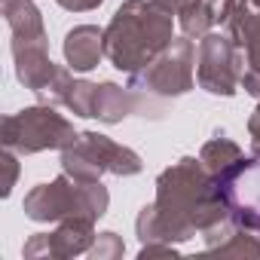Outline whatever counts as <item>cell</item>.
Returning a JSON list of instances; mask_svg holds the SVG:
<instances>
[{"instance_id":"1","label":"cell","mask_w":260,"mask_h":260,"mask_svg":"<svg viewBox=\"0 0 260 260\" xmlns=\"http://www.w3.org/2000/svg\"><path fill=\"white\" fill-rule=\"evenodd\" d=\"M236 205V184L211 178L199 159L184 156L156 178V202L141 208L135 230L141 245L187 242L196 233L233 217Z\"/></svg>"},{"instance_id":"2","label":"cell","mask_w":260,"mask_h":260,"mask_svg":"<svg viewBox=\"0 0 260 260\" xmlns=\"http://www.w3.org/2000/svg\"><path fill=\"white\" fill-rule=\"evenodd\" d=\"M172 16L153 0H125L104 28V55L116 71L138 74L175 37Z\"/></svg>"},{"instance_id":"3","label":"cell","mask_w":260,"mask_h":260,"mask_svg":"<svg viewBox=\"0 0 260 260\" xmlns=\"http://www.w3.org/2000/svg\"><path fill=\"white\" fill-rule=\"evenodd\" d=\"M110 205L107 187L101 181H74L71 175H58L49 184H37L25 196V214L31 220L49 223L64 217H92L98 220Z\"/></svg>"},{"instance_id":"4","label":"cell","mask_w":260,"mask_h":260,"mask_svg":"<svg viewBox=\"0 0 260 260\" xmlns=\"http://www.w3.org/2000/svg\"><path fill=\"white\" fill-rule=\"evenodd\" d=\"M0 138H4V147L16 150L19 156H31L43 150H64L80 135L61 113H55L52 104H34V107H25L7 116L4 128H0Z\"/></svg>"},{"instance_id":"5","label":"cell","mask_w":260,"mask_h":260,"mask_svg":"<svg viewBox=\"0 0 260 260\" xmlns=\"http://www.w3.org/2000/svg\"><path fill=\"white\" fill-rule=\"evenodd\" d=\"M196 77V52L190 37H175L147 68L128 74V89L147 98H178L193 89Z\"/></svg>"},{"instance_id":"6","label":"cell","mask_w":260,"mask_h":260,"mask_svg":"<svg viewBox=\"0 0 260 260\" xmlns=\"http://www.w3.org/2000/svg\"><path fill=\"white\" fill-rule=\"evenodd\" d=\"M242 58L245 52L230 40V34H214L208 31L199 40V52H196V80L205 92L211 95H236V89L242 86Z\"/></svg>"},{"instance_id":"7","label":"cell","mask_w":260,"mask_h":260,"mask_svg":"<svg viewBox=\"0 0 260 260\" xmlns=\"http://www.w3.org/2000/svg\"><path fill=\"white\" fill-rule=\"evenodd\" d=\"M95 245V220L92 217H64L58 220V230L52 233H34L25 242V257L37 260V257H77L86 254Z\"/></svg>"},{"instance_id":"8","label":"cell","mask_w":260,"mask_h":260,"mask_svg":"<svg viewBox=\"0 0 260 260\" xmlns=\"http://www.w3.org/2000/svg\"><path fill=\"white\" fill-rule=\"evenodd\" d=\"M199 162L205 166V172L223 184H236L248 169H251V159H245L242 147L236 141H230L226 135H214L211 141L202 144L199 150Z\"/></svg>"},{"instance_id":"9","label":"cell","mask_w":260,"mask_h":260,"mask_svg":"<svg viewBox=\"0 0 260 260\" xmlns=\"http://www.w3.org/2000/svg\"><path fill=\"white\" fill-rule=\"evenodd\" d=\"M150 110V98L144 101L141 92L135 89H122L116 83H101L95 86V101H92V116L101 122H122L125 116Z\"/></svg>"},{"instance_id":"10","label":"cell","mask_w":260,"mask_h":260,"mask_svg":"<svg viewBox=\"0 0 260 260\" xmlns=\"http://www.w3.org/2000/svg\"><path fill=\"white\" fill-rule=\"evenodd\" d=\"M13 58H16V77L22 86H28L31 92H43L55 74L58 64H52L49 58V46L46 43H31V46H13Z\"/></svg>"},{"instance_id":"11","label":"cell","mask_w":260,"mask_h":260,"mask_svg":"<svg viewBox=\"0 0 260 260\" xmlns=\"http://www.w3.org/2000/svg\"><path fill=\"white\" fill-rule=\"evenodd\" d=\"M104 55V31L95 25H77L74 31H68L64 37V61L71 71L86 74L92 68H98Z\"/></svg>"},{"instance_id":"12","label":"cell","mask_w":260,"mask_h":260,"mask_svg":"<svg viewBox=\"0 0 260 260\" xmlns=\"http://www.w3.org/2000/svg\"><path fill=\"white\" fill-rule=\"evenodd\" d=\"M226 34L248 55V64L260 68V13L248 0H239L236 4L233 16L226 19Z\"/></svg>"},{"instance_id":"13","label":"cell","mask_w":260,"mask_h":260,"mask_svg":"<svg viewBox=\"0 0 260 260\" xmlns=\"http://www.w3.org/2000/svg\"><path fill=\"white\" fill-rule=\"evenodd\" d=\"M4 16H7V25L13 31V46L46 43L43 16L31 0H4Z\"/></svg>"},{"instance_id":"14","label":"cell","mask_w":260,"mask_h":260,"mask_svg":"<svg viewBox=\"0 0 260 260\" xmlns=\"http://www.w3.org/2000/svg\"><path fill=\"white\" fill-rule=\"evenodd\" d=\"M83 138L92 144V150H95V156H98L101 169H104V172H110V175L128 178V175H138V172L144 169V162H141V156H138L135 150H128V147H122V144L110 141V138H107V135H101V132H83Z\"/></svg>"},{"instance_id":"15","label":"cell","mask_w":260,"mask_h":260,"mask_svg":"<svg viewBox=\"0 0 260 260\" xmlns=\"http://www.w3.org/2000/svg\"><path fill=\"white\" fill-rule=\"evenodd\" d=\"M214 254H220V257H245V260H257V257H260V236H254V233L236 226V233H233L223 245H217Z\"/></svg>"},{"instance_id":"16","label":"cell","mask_w":260,"mask_h":260,"mask_svg":"<svg viewBox=\"0 0 260 260\" xmlns=\"http://www.w3.org/2000/svg\"><path fill=\"white\" fill-rule=\"evenodd\" d=\"M178 19H181V31H184V37H205L208 31H211V13H208V4L205 0H196V4H190V7H184L181 13H178Z\"/></svg>"},{"instance_id":"17","label":"cell","mask_w":260,"mask_h":260,"mask_svg":"<svg viewBox=\"0 0 260 260\" xmlns=\"http://www.w3.org/2000/svg\"><path fill=\"white\" fill-rule=\"evenodd\" d=\"M92 101H95V83L89 80H74L68 95H64V107L74 110L77 116H92Z\"/></svg>"},{"instance_id":"18","label":"cell","mask_w":260,"mask_h":260,"mask_svg":"<svg viewBox=\"0 0 260 260\" xmlns=\"http://www.w3.org/2000/svg\"><path fill=\"white\" fill-rule=\"evenodd\" d=\"M122 251H125V245L116 233H98L95 245L89 248V254L95 260H116V257H122Z\"/></svg>"},{"instance_id":"19","label":"cell","mask_w":260,"mask_h":260,"mask_svg":"<svg viewBox=\"0 0 260 260\" xmlns=\"http://www.w3.org/2000/svg\"><path fill=\"white\" fill-rule=\"evenodd\" d=\"M0 166H4V184H0V196H10L13 187H16V178H19V162H16V150H4V156H0Z\"/></svg>"},{"instance_id":"20","label":"cell","mask_w":260,"mask_h":260,"mask_svg":"<svg viewBox=\"0 0 260 260\" xmlns=\"http://www.w3.org/2000/svg\"><path fill=\"white\" fill-rule=\"evenodd\" d=\"M233 220H236V226H242V230L260 236V211H257V208H251V205H236V208H233Z\"/></svg>"},{"instance_id":"21","label":"cell","mask_w":260,"mask_h":260,"mask_svg":"<svg viewBox=\"0 0 260 260\" xmlns=\"http://www.w3.org/2000/svg\"><path fill=\"white\" fill-rule=\"evenodd\" d=\"M205 4H208L211 22H214V25H226V19L233 16V10H236L239 0H205Z\"/></svg>"},{"instance_id":"22","label":"cell","mask_w":260,"mask_h":260,"mask_svg":"<svg viewBox=\"0 0 260 260\" xmlns=\"http://www.w3.org/2000/svg\"><path fill=\"white\" fill-rule=\"evenodd\" d=\"M175 254H178V248L172 242H150V245L141 248V260H147V257H175Z\"/></svg>"},{"instance_id":"23","label":"cell","mask_w":260,"mask_h":260,"mask_svg":"<svg viewBox=\"0 0 260 260\" xmlns=\"http://www.w3.org/2000/svg\"><path fill=\"white\" fill-rule=\"evenodd\" d=\"M242 89L260 101V68H254V64H251V68L242 74Z\"/></svg>"},{"instance_id":"24","label":"cell","mask_w":260,"mask_h":260,"mask_svg":"<svg viewBox=\"0 0 260 260\" xmlns=\"http://www.w3.org/2000/svg\"><path fill=\"white\" fill-rule=\"evenodd\" d=\"M248 132H251V153L260 156V101H257V110L248 119Z\"/></svg>"},{"instance_id":"25","label":"cell","mask_w":260,"mask_h":260,"mask_svg":"<svg viewBox=\"0 0 260 260\" xmlns=\"http://www.w3.org/2000/svg\"><path fill=\"white\" fill-rule=\"evenodd\" d=\"M58 4H61L64 10H71V13H86V10H95V7H101L104 0H58Z\"/></svg>"},{"instance_id":"26","label":"cell","mask_w":260,"mask_h":260,"mask_svg":"<svg viewBox=\"0 0 260 260\" xmlns=\"http://www.w3.org/2000/svg\"><path fill=\"white\" fill-rule=\"evenodd\" d=\"M153 4H159L162 10H169V13H175V16H178V13H181L184 7H190V4H196V0H153Z\"/></svg>"},{"instance_id":"27","label":"cell","mask_w":260,"mask_h":260,"mask_svg":"<svg viewBox=\"0 0 260 260\" xmlns=\"http://www.w3.org/2000/svg\"><path fill=\"white\" fill-rule=\"evenodd\" d=\"M248 4H251V7H254V10H260V0H248Z\"/></svg>"}]
</instances>
